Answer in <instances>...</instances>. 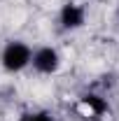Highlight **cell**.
<instances>
[{"mask_svg":"<svg viewBox=\"0 0 119 121\" xmlns=\"http://www.w3.org/2000/svg\"><path fill=\"white\" fill-rule=\"evenodd\" d=\"M28 60H30V51L23 44H9L2 54V65L7 70H21Z\"/></svg>","mask_w":119,"mask_h":121,"instance_id":"obj_1","label":"cell"},{"mask_svg":"<svg viewBox=\"0 0 119 121\" xmlns=\"http://www.w3.org/2000/svg\"><path fill=\"white\" fill-rule=\"evenodd\" d=\"M33 65L40 70V72H54L59 68V54L54 49H40L33 58Z\"/></svg>","mask_w":119,"mask_h":121,"instance_id":"obj_2","label":"cell"},{"mask_svg":"<svg viewBox=\"0 0 119 121\" xmlns=\"http://www.w3.org/2000/svg\"><path fill=\"white\" fill-rule=\"evenodd\" d=\"M61 19H63V26H68V28H77V26L84 23V12H82L77 5H65Z\"/></svg>","mask_w":119,"mask_h":121,"instance_id":"obj_3","label":"cell"},{"mask_svg":"<svg viewBox=\"0 0 119 121\" xmlns=\"http://www.w3.org/2000/svg\"><path fill=\"white\" fill-rule=\"evenodd\" d=\"M84 105L89 107V112H105V103L98 100L96 95H87L84 98Z\"/></svg>","mask_w":119,"mask_h":121,"instance_id":"obj_4","label":"cell"},{"mask_svg":"<svg viewBox=\"0 0 119 121\" xmlns=\"http://www.w3.org/2000/svg\"><path fill=\"white\" fill-rule=\"evenodd\" d=\"M23 121H51L45 114H30V117H23Z\"/></svg>","mask_w":119,"mask_h":121,"instance_id":"obj_5","label":"cell"}]
</instances>
